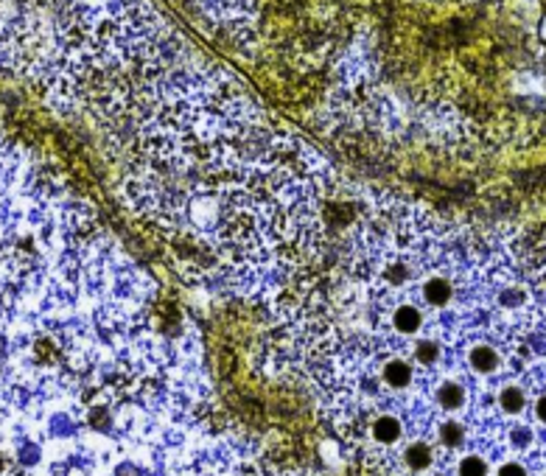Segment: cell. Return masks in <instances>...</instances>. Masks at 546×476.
Instances as JSON below:
<instances>
[{"label": "cell", "mask_w": 546, "mask_h": 476, "mask_svg": "<svg viewBox=\"0 0 546 476\" xmlns=\"http://www.w3.org/2000/svg\"><path fill=\"white\" fill-rule=\"evenodd\" d=\"M423 328V311L412 303H400V308L395 311V330L400 336H415Z\"/></svg>", "instance_id": "6da1fadb"}, {"label": "cell", "mask_w": 546, "mask_h": 476, "mask_svg": "<svg viewBox=\"0 0 546 476\" xmlns=\"http://www.w3.org/2000/svg\"><path fill=\"white\" fill-rule=\"evenodd\" d=\"M400 434H403V429L395 415H378V421L373 423V437L378 440V446H395L400 440Z\"/></svg>", "instance_id": "7a4b0ae2"}, {"label": "cell", "mask_w": 546, "mask_h": 476, "mask_svg": "<svg viewBox=\"0 0 546 476\" xmlns=\"http://www.w3.org/2000/svg\"><path fill=\"white\" fill-rule=\"evenodd\" d=\"M468 362H470V370L479 373V376L493 373V370L499 367V356H496V351H493L491 345H476V348H470Z\"/></svg>", "instance_id": "3957f363"}, {"label": "cell", "mask_w": 546, "mask_h": 476, "mask_svg": "<svg viewBox=\"0 0 546 476\" xmlns=\"http://www.w3.org/2000/svg\"><path fill=\"white\" fill-rule=\"evenodd\" d=\"M499 406H502L504 412H513V415L524 412V406H527V389L521 384H504L499 389Z\"/></svg>", "instance_id": "277c9868"}, {"label": "cell", "mask_w": 546, "mask_h": 476, "mask_svg": "<svg viewBox=\"0 0 546 476\" xmlns=\"http://www.w3.org/2000/svg\"><path fill=\"white\" fill-rule=\"evenodd\" d=\"M465 398H468V392H465V387L457 384V381H446V384H440V389H437V400H440L443 409H448V412L462 409V406H465Z\"/></svg>", "instance_id": "5b68a950"}, {"label": "cell", "mask_w": 546, "mask_h": 476, "mask_svg": "<svg viewBox=\"0 0 546 476\" xmlns=\"http://www.w3.org/2000/svg\"><path fill=\"white\" fill-rule=\"evenodd\" d=\"M488 473H491V465H488V459H482L479 454L462 457V462H459V476H488Z\"/></svg>", "instance_id": "8992f818"}, {"label": "cell", "mask_w": 546, "mask_h": 476, "mask_svg": "<svg viewBox=\"0 0 546 476\" xmlns=\"http://www.w3.org/2000/svg\"><path fill=\"white\" fill-rule=\"evenodd\" d=\"M496 476H529V473H527L518 462H507V465H502V468H499V473H496Z\"/></svg>", "instance_id": "52a82bcc"}, {"label": "cell", "mask_w": 546, "mask_h": 476, "mask_svg": "<svg viewBox=\"0 0 546 476\" xmlns=\"http://www.w3.org/2000/svg\"><path fill=\"white\" fill-rule=\"evenodd\" d=\"M535 418H538V423L546 426V395H540V398L535 400Z\"/></svg>", "instance_id": "ba28073f"}, {"label": "cell", "mask_w": 546, "mask_h": 476, "mask_svg": "<svg viewBox=\"0 0 546 476\" xmlns=\"http://www.w3.org/2000/svg\"><path fill=\"white\" fill-rule=\"evenodd\" d=\"M543 476H546V473H543Z\"/></svg>", "instance_id": "9c48e42d"}]
</instances>
